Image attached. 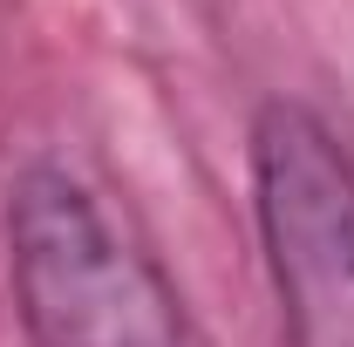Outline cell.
I'll return each mask as SVG.
<instances>
[{
    "instance_id": "2",
    "label": "cell",
    "mask_w": 354,
    "mask_h": 347,
    "mask_svg": "<svg viewBox=\"0 0 354 347\" xmlns=\"http://www.w3.org/2000/svg\"><path fill=\"white\" fill-rule=\"evenodd\" d=\"M252 191L272 293L293 347H354V164L300 102H266Z\"/></svg>"
},
{
    "instance_id": "1",
    "label": "cell",
    "mask_w": 354,
    "mask_h": 347,
    "mask_svg": "<svg viewBox=\"0 0 354 347\" xmlns=\"http://www.w3.org/2000/svg\"><path fill=\"white\" fill-rule=\"evenodd\" d=\"M7 265L35 347H198L164 265L68 171L14 184Z\"/></svg>"
}]
</instances>
